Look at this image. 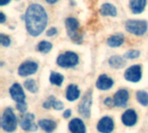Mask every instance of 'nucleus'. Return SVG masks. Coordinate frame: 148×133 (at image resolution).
Here are the masks:
<instances>
[{"label": "nucleus", "instance_id": "nucleus-1", "mask_svg": "<svg viewBox=\"0 0 148 133\" xmlns=\"http://www.w3.org/2000/svg\"><path fill=\"white\" fill-rule=\"evenodd\" d=\"M24 20L29 34L32 36H37L46 28L48 16L43 7L38 3H32L26 10Z\"/></svg>", "mask_w": 148, "mask_h": 133}, {"label": "nucleus", "instance_id": "nucleus-2", "mask_svg": "<svg viewBox=\"0 0 148 133\" xmlns=\"http://www.w3.org/2000/svg\"><path fill=\"white\" fill-rule=\"evenodd\" d=\"M68 35L69 38L77 44H81L82 42V35L80 32L79 22L74 17H68L65 21Z\"/></svg>", "mask_w": 148, "mask_h": 133}, {"label": "nucleus", "instance_id": "nucleus-3", "mask_svg": "<svg viewBox=\"0 0 148 133\" xmlns=\"http://www.w3.org/2000/svg\"><path fill=\"white\" fill-rule=\"evenodd\" d=\"M1 127L7 132H12L16 129V119L10 107H7L3 112L1 119Z\"/></svg>", "mask_w": 148, "mask_h": 133}, {"label": "nucleus", "instance_id": "nucleus-4", "mask_svg": "<svg viewBox=\"0 0 148 133\" xmlns=\"http://www.w3.org/2000/svg\"><path fill=\"white\" fill-rule=\"evenodd\" d=\"M126 29L134 35H142L147 30V23L144 20H128L125 24Z\"/></svg>", "mask_w": 148, "mask_h": 133}, {"label": "nucleus", "instance_id": "nucleus-5", "mask_svg": "<svg viewBox=\"0 0 148 133\" xmlns=\"http://www.w3.org/2000/svg\"><path fill=\"white\" fill-rule=\"evenodd\" d=\"M79 57L74 52H66L60 55L56 60V63L62 68H72L78 64Z\"/></svg>", "mask_w": 148, "mask_h": 133}, {"label": "nucleus", "instance_id": "nucleus-6", "mask_svg": "<svg viewBox=\"0 0 148 133\" xmlns=\"http://www.w3.org/2000/svg\"><path fill=\"white\" fill-rule=\"evenodd\" d=\"M92 105V93L90 91H88L82 99V101L79 104L78 112L85 119L90 117V108Z\"/></svg>", "mask_w": 148, "mask_h": 133}, {"label": "nucleus", "instance_id": "nucleus-7", "mask_svg": "<svg viewBox=\"0 0 148 133\" xmlns=\"http://www.w3.org/2000/svg\"><path fill=\"white\" fill-rule=\"evenodd\" d=\"M142 76L141 66L140 65H134L127 69L125 72L124 77L127 80L130 82H138L140 80Z\"/></svg>", "mask_w": 148, "mask_h": 133}, {"label": "nucleus", "instance_id": "nucleus-8", "mask_svg": "<svg viewBox=\"0 0 148 133\" xmlns=\"http://www.w3.org/2000/svg\"><path fill=\"white\" fill-rule=\"evenodd\" d=\"M37 68H38V65L36 62L31 61H27L19 66L18 74L23 77L31 75L37 71Z\"/></svg>", "mask_w": 148, "mask_h": 133}, {"label": "nucleus", "instance_id": "nucleus-9", "mask_svg": "<svg viewBox=\"0 0 148 133\" xmlns=\"http://www.w3.org/2000/svg\"><path fill=\"white\" fill-rule=\"evenodd\" d=\"M35 116L32 113L24 114L20 120V126L23 130L28 132H35L37 130V125L34 122Z\"/></svg>", "mask_w": 148, "mask_h": 133}, {"label": "nucleus", "instance_id": "nucleus-10", "mask_svg": "<svg viewBox=\"0 0 148 133\" xmlns=\"http://www.w3.org/2000/svg\"><path fill=\"white\" fill-rule=\"evenodd\" d=\"M129 100V93L126 89L119 90L114 97V101L115 106L119 107H126L127 105V101Z\"/></svg>", "mask_w": 148, "mask_h": 133}, {"label": "nucleus", "instance_id": "nucleus-11", "mask_svg": "<svg viewBox=\"0 0 148 133\" xmlns=\"http://www.w3.org/2000/svg\"><path fill=\"white\" fill-rule=\"evenodd\" d=\"M114 128V121L109 117L102 118L97 125L98 131L101 133H111L113 132Z\"/></svg>", "mask_w": 148, "mask_h": 133}, {"label": "nucleus", "instance_id": "nucleus-12", "mask_svg": "<svg viewBox=\"0 0 148 133\" xmlns=\"http://www.w3.org/2000/svg\"><path fill=\"white\" fill-rule=\"evenodd\" d=\"M10 93L11 95V98L16 102V103H21L24 102L25 100V94L21 87V86L17 83H15L11 86L10 89Z\"/></svg>", "mask_w": 148, "mask_h": 133}, {"label": "nucleus", "instance_id": "nucleus-13", "mask_svg": "<svg viewBox=\"0 0 148 133\" xmlns=\"http://www.w3.org/2000/svg\"><path fill=\"white\" fill-rule=\"evenodd\" d=\"M96 87L100 90H108L114 85V80L106 74H101L99 76L96 81Z\"/></svg>", "mask_w": 148, "mask_h": 133}, {"label": "nucleus", "instance_id": "nucleus-14", "mask_svg": "<svg viewBox=\"0 0 148 133\" xmlns=\"http://www.w3.org/2000/svg\"><path fill=\"white\" fill-rule=\"evenodd\" d=\"M69 129L71 133H86V126L80 119H72L69 124Z\"/></svg>", "mask_w": 148, "mask_h": 133}, {"label": "nucleus", "instance_id": "nucleus-15", "mask_svg": "<svg viewBox=\"0 0 148 133\" xmlns=\"http://www.w3.org/2000/svg\"><path fill=\"white\" fill-rule=\"evenodd\" d=\"M137 113L132 109L127 110L122 115V122L127 126L134 125L137 122Z\"/></svg>", "mask_w": 148, "mask_h": 133}, {"label": "nucleus", "instance_id": "nucleus-16", "mask_svg": "<svg viewBox=\"0 0 148 133\" xmlns=\"http://www.w3.org/2000/svg\"><path fill=\"white\" fill-rule=\"evenodd\" d=\"M147 0H130V9L134 14H140L144 11Z\"/></svg>", "mask_w": 148, "mask_h": 133}, {"label": "nucleus", "instance_id": "nucleus-17", "mask_svg": "<svg viewBox=\"0 0 148 133\" xmlns=\"http://www.w3.org/2000/svg\"><path fill=\"white\" fill-rule=\"evenodd\" d=\"M100 13L101 16H116L117 15V10L115 8L114 5H113L112 3H103L100 9Z\"/></svg>", "mask_w": 148, "mask_h": 133}, {"label": "nucleus", "instance_id": "nucleus-18", "mask_svg": "<svg viewBox=\"0 0 148 133\" xmlns=\"http://www.w3.org/2000/svg\"><path fill=\"white\" fill-rule=\"evenodd\" d=\"M80 90L78 89L77 86L75 85H69L67 88L66 98L69 101H75L80 96Z\"/></svg>", "mask_w": 148, "mask_h": 133}, {"label": "nucleus", "instance_id": "nucleus-19", "mask_svg": "<svg viewBox=\"0 0 148 133\" xmlns=\"http://www.w3.org/2000/svg\"><path fill=\"white\" fill-rule=\"evenodd\" d=\"M39 126L46 132L51 133L56 128V123L50 119H42L38 122Z\"/></svg>", "mask_w": 148, "mask_h": 133}, {"label": "nucleus", "instance_id": "nucleus-20", "mask_svg": "<svg viewBox=\"0 0 148 133\" xmlns=\"http://www.w3.org/2000/svg\"><path fill=\"white\" fill-rule=\"evenodd\" d=\"M123 42H124V37H123V35L121 34L114 35L110 36L107 41L108 45L112 47V48L120 47L121 45L123 44Z\"/></svg>", "mask_w": 148, "mask_h": 133}, {"label": "nucleus", "instance_id": "nucleus-21", "mask_svg": "<svg viewBox=\"0 0 148 133\" xmlns=\"http://www.w3.org/2000/svg\"><path fill=\"white\" fill-rule=\"evenodd\" d=\"M109 65L115 69H121L125 67L126 65V61L119 56V55H114L109 59Z\"/></svg>", "mask_w": 148, "mask_h": 133}, {"label": "nucleus", "instance_id": "nucleus-22", "mask_svg": "<svg viewBox=\"0 0 148 133\" xmlns=\"http://www.w3.org/2000/svg\"><path fill=\"white\" fill-rule=\"evenodd\" d=\"M63 80H64V77L61 74L56 73V72H52L49 77L50 82L56 86H61L63 82Z\"/></svg>", "mask_w": 148, "mask_h": 133}, {"label": "nucleus", "instance_id": "nucleus-23", "mask_svg": "<svg viewBox=\"0 0 148 133\" xmlns=\"http://www.w3.org/2000/svg\"><path fill=\"white\" fill-rule=\"evenodd\" d=\"M137 100L140 104L144 106H148V93L145 91H138L136 93Z\"/></svg>", "mask_w": 148, "mask_h": 133}, {"label": "nucleus", "instance_id": "nucleus-24", "mask_svg": "<svg viewBox=\"0 0 148 133\" xmlns=\"http://www.w3.org/2000/svg\"><path fill=\"white\" fill-rule=\"evenodd\" d=\"M24 87L30 93H35L38 91V87L36 83V81L32 79H29L24 82Z\"/></svg>", "mask_w": 148, "mask_h": 133}, {"label": "nucleus", "instance_id": "nucleus-25", "mask_svg": "<svg viewBox=\"0 0 148 133\" xmlns=\"http://www.w3.org/2000/svg\"><path fill=\"white\" fill-rule=\"evenodd\" d=\"M52 48V44L49 42H46V41H42L41 42L38 46H37V49L39 52L41 53H43V54H47L49 53Z\"/></svg>", "mask_w": 148, "mask_h": 133}, {"label": "nucleus", "instance_id": "nucleus-26", "mask_svg": "<svg viewBox=\"0 0 148 133\" xmlns=\"http://www.w3.org/2000/svg\"><path fill=\"white\" fill-rule=\"evenodd\" d=\"M140 53L138 50H130L127 53H125L124 55V58L125 59H136L140 56Z\"/></svg>", "mask_w": 148, "mask_h": 133}, {"label": "nucleus", "instance_id": "nucleus-27", "mask_svg": "<svg viewBox=\"0 0 148 133\" xmlns=\"http://www.w3.org/2000/svg\"><path fill=\"white\" fill-rule=\"evenodd\" d=\"M56 101V98H55L54 96H50V97H49V98L47 99V100L43 103L42 106H43V108H45V109H49V108H51V107L54 106Z\"/></svg>", "mask_w": 148, "mask_h": 133}, {"label": "nucleus", "instance_id": "nucleus-28", "mask_svg": "<svg viewBox=\"0 0 148 133\" xmlns=\"http://www.w3.org/2000/svg\"><path fill=\"white\" fill-rule=\"evenodd\" d=\"M0 42L2 44V46L3 47H9L10 44V39L9 36L3 35V34H0Z\"/></svg>", "mask_w": 148, "mask_h": 133}, {"label": "nucleus", "instance_id": "nucleus-29", "mask_svg": "<svg viewBox=\"0 0 148 133\" xmlns=\"http://www.w3.org/2000/svg\"><path fill=\"white\" fill-rule=\"evenodd\" d=\"M16 108L19 112L21 113H25L27 110V105L24 102H21V103H16Z\"/></svg>", "mask_w": 148, "mask_h": 133}, {"label": "nucleus", "instance_id": "nucleus-30", "mask_svg": "<svg viewBox=\"0 0 148 133\" xmlns=\"http://www.w3.org/2000/svg\"><path fill=\"white\" fill-rule=\"evenodd\" d=\"M104 104H105L107 106H108V107L115 106V105H114V100H113V99H111V98H107V99L104 100Z\"/></svg>", "mask_w": 148, "mask_h": 133}, {"label": "nucleus", "instance_id": "nucleus-31", "mask_svg": "<svg viewBox=\"0 0 148 133\" xmlns=\"http://www.w3.org/2000/svg\"><path fill=\"white\" fill-rule=\"evenodd\" d=\"M53 108L55 110L60 111V110H62L63 108V103L61 102V101H59V100H56V103H55V105H54V106H53Z\"/></svg>", "mask_w": 148, "mask_h": 133}, {"label": "nucleus", "instance_id": "nucleus-32", "mask_svg": "<svg viewBox=\"0 0 148 133\" xmlns=\"http://www.w3.org/2000/svg\"><path fill=\"white\" fill-rule=\"evenodd\" d=\"M56 28H51L50 29H49L48 31H47V35L48 36H53V35H55L56 34Z\"/></svg>", "mask_w": 148, "mask_h": 133}, {"label": "nucleus", "instance_id": "nucleus-33", "mask_svg": "<svg viewBox=\"0 0 148 133\" xmlns=\"http://www.w3.org/2000/svg\"><path fill=\"white\" fill-rule=\"evenodd\" d=\"M70 116H71V110L68 109V110H66V111L63 113V117H64L65 119H68V118H69Z\"/></svg>", "mask_w": 148, "mask_h": 133}, {"label": "nucleus", "instance_id": "nucleus-34", "mask_svg": "<svg viewBox=\"0 0 148 133\" xmlns=\"http://www.w3.org/2000/svg\"><path fill=\"white\" fill-rule=\"evenodd\" d=\"M5 19H6V17H5L4 14L3 12H1V14H0V23H3L5 22Z\"/></svg>", "mask_w": 148, "mask_h": 133}, {"label": "nucleus", "instance_id": "nucleus-35", "mask_svg": "<svg viewBox=\"0 0 148 133\" xmlns=\"http://www.w3.org/2000/svg\"><path fill=\"white\" fill-rule=\"evenodd\" d=\"M10 1V0H0V5L3 6V5H5V4H7V3H9Z\"/></svg>", "mask_w": 148, "mask_h": 133}, {"label": "nucleus", "instance_id": "nucleus-36", "mask_svg": "<svg viewBox=\"0 0 148 133\" xmlns=\"http://www.w3.org/2000/svg\"><path fill=\"white\" fill-rule=\"evenodd\" d=\"M58 0H46V2L47 3H50V4H53V3H56Z\"/></svg>", "mask_w": 148, "mask_h": 133}]
</instances>
